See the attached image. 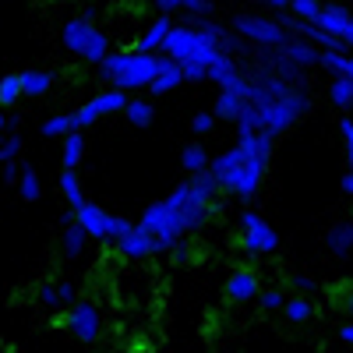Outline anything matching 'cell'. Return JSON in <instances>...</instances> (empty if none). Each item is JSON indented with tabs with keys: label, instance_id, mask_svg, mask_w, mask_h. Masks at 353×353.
Here are the masks:
<instances>
[{
	"label": "cell",
	"instance_id": "16",
	"mask_svg": "<svg viewBox=\"0 0 353 353\" xmlns=\"http://www.w3.org/2000/svg\"><path fill=\"white\" fill-rule=\"evenodd\" d=\"M92 21H85V18H71L68 25H64V46L71 50V53H85V46H88V39H92Z\"/></svg>",
	"mask_w": 353,
	"mask_h": 353
},
{
	"label": "cell",
	"instance_id": "49",
	"mask_svg": "<svg viewBox=\"0 0 353 353\" xmlns=\"http://www.w3.org/2000/svg\"><path fill=\"white\" fill-rule=\"evenodd\" d=\"M39 297H43V304H46L50 311H53V307H61V297H57V286H43Z\"/></svg>",
	"mask_w": 353,
	"mask_h": 353
},
{
	"label": "cell",
	"instance_id": "28",
	"mask_svg": "<svg viewBox=\"0 0 353 353\" xmlns=\"http://www.w3.org/2000/svg\"><path fill=\"white\" fill-rule=\"evenodd\" d=\"M106 46H110L106 32H103V28H92V39H88V46H85V53H81V61H85V64H99L103 57L110 53Z\"/></svg>",
	"mask_w": 353,
	"mask_h": 353
},
{
	"label": "cell",
	"instance_id": "29",
	"mask_svg": "<svg viewBox=\"0 0 353 353\" xmlns=\"http://www.w3.org/2000/svg\"><path fill=\"white\" fill-rule=\"evenodd\" d=\"M209 149L205 145H184V152H181V166L188 170V173H194V170H205L209 166Z\"/></svg>",
	"mask_w": 353,
	"mask_h": 353
},
{
	"label": "cell",
	"instance_id": "51",
	"mask_svg": "<svg viewBox=\"0 0 353 353\" xmlns=\"http://www.w3.org/2000/svg\"><path fill=\"white\" fill-rule=\"evenodd\" d=\"M350 50H353V11H350V21H346V28H343V36H339Z\"/></svg>",
	"mask_w": 353,
	"mask_h": 353
},
{
	"label": "cell",
	"instance_id": "43",
	"mask_svg": "<svg viewBox=\"0 0 353 353\" xmlns=\"http://www.w3.org/2000/svg\"><path fill=\"white\" fill-rule=\"evenodd\" d=\"M181 11H191V14H216V0H184V8Z\"/></svg>",
	"mask_w": 353,
	"mask_h": 353
},
{
	"label": "cell",
	"instance_id": "26",
	"mask_svg": "<svg viewBox=\"0 0 353 353\" xmlns=\"http://www.w3.org/2000/svg\"><path fill=\"white\" fill-rule=\"evenodd\" d=\"M18 191H21V198L25 201H39V194H43V184H39V176H36V170L32 166H21V173H18Z\"/></svg>",
	"mask_w": 353,
	"mask_h": 353
},
{
	"label": "cell",
	"instance_id": "30",
	"mask_svg": "<svg viewBox=\"0 0 353 353\" xmlns=\"http://www.w3.org/2000/svg\"><path fill=\"white\" fill-rule=\"evenodd\" d=\"M68 131H78L74 113H57V117H50V121L43 124V134L46 138H64Z\"/></svg>",
	"mask_w": 353,
	"mask_h": 353
},
{
	"label": "cell",
	"instance_id": "22",
	"mask_svg": "<svg viewBox=\"0 0 353 353\" xmlns=\"http://www.w3.org/2000/svg\"><path fill=\"white\" fill-rule=\"evenodd\" d=\"M176 85H184V74H181V64H170L166 71H159L145 88H149L152 96H166V92H173Z\"/></svg>",
	"mask_w": 353,
	"mask_h": 353
},
{
	"label": "cell",
	"instance_id": "34",
	"mask_svg": "<svg viewBox=\"0 0 353 353\" xmlns=\"http://www.w3.org/2000/svg\"><path fill=\"white\" fill-rule=\"evenodd\" d=\"M290 14L293 18H301V21H311L314 25V18H318V11H321V0H290Z\"/></svg>",
	"mask_w": 353,
	"mask_h": 353
},
{
	"label": "cell",
	"instance_id": "39",
	"mask_svg": "<svg viewBox=\"0 0 353 353\" xmlns=\"http://www.w3.org/2000/svg\"><path fill=\"white\" fill-rule=\"evenodd\" d=\"M131 226H134L131 219H124V216H113V212H110V237H106V244H117L121 237H128Z\"/></svg>",
	"mask_w": 353,
	"mask_h": 353
},
{
	"label": "cell",
	"instance_id": "38",
	"mask_svg": "<svg viewBox=\"0 0 353 353\" xmlns=\"http://www.w3.org/2000/svg\"><path fill=\"white\" fill-rule=\"evenodd\" d=\"M272 141H276V138H272L269 131H261V128L254 131V156H258L265 166H269V159H272Z\"/></svg>",
	"mask_w": 353,
	"mask_h": 353
},
{
	"label": "cell",
	"instance_id": "50",
	"mask_svg": "<svg viewBox=\"0 0 353 353\" xmlns=\"http://www.w3.org/2000/svg\"><path fill=\"white\" fill-rule=\"evenodd\" d=\"M156 8H159V14H173L184 8V0H156Z\"/></svg>",
	"mask_w": 353,
	"mask_h": 353
},
{
	"label": "cell",
	"instance_id": "52",
	"mask_svg": "<svg viewBox=\"0 0 353 353\" xmlns=\"http://www.w3.org/2000/svg\"><path fill=\"white\" fill-rule=\"evenodd\" d=\"M339 339L353 346V321H350V325H339Z\"/></svg>",
	"mask_w": 353,
	"mask_h": 353
},
{
	"label": "cell",
	"instance_id": "40",
	"mask_svg": "<svg viewBox=\"0 0 353 353\" xmlns=\"http://www.w3.org/2000/svg\"><path fill=\"white\" fill-rule=\"evenodd\" d=\"M254 301L261 304V311H279L286 297H283L279 290H258V297H254Z\"/></svg>",
	"mask_w": 353,
	"mask_h": 353
},
{
	"label": "cell",
	"instance_id": "14",
	"mask_svg": "<svg viewBox=\"0 0 353 353\" xmlns=\"http://www.w3.org/2000/svg\"><path fill=\"white\" fill-rule=\"evenodd\" d=\"M325 248L336 258H350L353 254V219H339L325 230Z\"/></svg>",
	"mask_w": 353,
	"mask_h": 353
},
{
	"label": "cell",
	"instance_id": "15",
	"mask_svg": "<svg viewBox=\"0 0 353 353\" xmlns=\"http://www.w3.org/2000/svg\"><path fill=\"white\" fill-rule=\"evenodd\" d=\"M293 64H301V68H318V46L311 43V39H304V36H290L283 46H279Z\"/></svg>",
	"mask_w": 353,
	"mask_h": 353
},
{
	"label": "cell",
	"instance_id": "56",
	"mask_svg": "<svg viewBox=\"0 0 353 353\" xmlns=\"http://www.w3.org/2000/svg\"><path fill=\"white\" fill-rule=\"evenodd\" d=\"M343 311H346V314L353 318V290H350V293H346V297H343Z\"/></svg>",
	"mask_w": 353,
	"mask_h": 353
},
{
	"label": "cell",
	"instance_id": "9",
	"mask_svg": "<svg viewBox=\"0 0 353 353\" xmlns=\"http://www.w3.org/2000/svg\"><path fill=\"white\" fill-rule=\"evenodd\" d=\"M124 106H128V92H124V88H106V92H99L96 99H88L74 113V121H78V128H92L99 117H106V113H124Z\"/></svg>",
	"mask_w": 353,
	"mask_h": 353
},
{
	"label": "cell",
	"instance_id": "5",
	"mask_svg": "<svg viewBox=\"0 0 353 353\" xmlns=\"http://www.w3.org/2000/svg\"><path fill=\"white\" fill-rule=\"evenodd\" d=\"M304 113H311V96L301 92V88H290L283 99H272L269 110H261V131H269L276 138L286 128L297 124V117H304Z\"/></svg>",
	"mask_w": 353,
	"mask_h": 353
},
{
	"label": "cell",
	"instance_id": "37",
	"mask_svg": "<svg viewBox=\"0 0 353 353\" xmlns=\"http://www.w3.org/2000/svg\"><path fill=\"white\" fill-rule=\"evenodd\" d=\"M124 53H128V50H117V53H106L103 61L96 64V68H99V78H103V81H110V78H113L117 71H121V64H124Z\"/></svg>",
	"mask_w": 353,
	"mask_h": 353
},
{
	"label": "cell",
	"instance_id": "57",
	"mask_svg": "<svg viewBox=\"0 0 353 353\" xmlns=\"http://www.w3.org/2000/svg\"><path fill=\"white\" fill-rule=\"evenodd\" d=\"M74 223V209H68V212H61V226H71Z\"/></svg>",
	"mask_w": 353,
	"mask_h": 353
},
{
	"label": "cell",
	"instance_id": "6",
	"mask_svg": "<svg viewBox=\"0 0 353 353\" xmlns=\"http://www.w3.org/2000/svg\"><path fill=\"white\" fill-rule=\"evenodd\" d=\"M230 28L241 39H248L251 46H269V50H276V46H283L290 39V32L269 14H237L230 21Z\"/></svg>",
	"mask_w": 353,
	"mask_h": 353
},
{
	"label": "cell",
	"instance_id": "3",
	"mask_svg": "<svg viewBox=\"0 0 353 353\" xmlns=\"http://www.w3.org/2000/svg\"><path fill=\"white\" fill-rule=\"evenodd\" d=\"M163 201L170 205V212H173V219H176V226H181L184 237H191V233H198L205 223H209V201L198 198V194L188 188V181L176 184Z\"/></svg>",
	"mask_w": 353,
	"mask_h": 353
},
{
	"label": "cell",
	"instance_id": "18",
	"mask_svg": "<svg viewBox=\"0 0 353 353\" xmlns=\"http://www.w3.org/2000/svg\"><path fill=\"white\" fill-rule=\"evenodd\" d=\"M244 106H248V99L244 96H237V92H219V99H216V106H212V117L216 121H230V124H237L241 121V113H244Z\"/></svg>",
	"mask_w": 353,
	"mask_h": 353
},
{
	"label": "cell",
	"instance_id": "19",
	"mask_svg": "<svg viewBox=\"0 0 353 353\" xmlns=\"http://www.w3.org/2000/svg\"><path fill=\"white\" fill-rule=\"evenodd\" d=\"M346 21H350V8H343V4H321V11L314 18V25L325 28V32H332V36H343Z\"/></svg>",
	"mask_w": 353,
	"mask_h": 353
},
{
	"label": "cell",
	"instance_id": "60",
	"mask_svg": "<svg viewBox=\"0 0 353 353\" xmlns=\"http://www.w3.org/2000/svg\"><path fill=\"white\" fill-rule=\"evenodd\" d=\"M0 134H8V113H0Z\"/></svg>",
	"mask_w": 353,
	"mask_h": 353
},
{
	"label": "cell",
	"instance_id": "2",
	"mask_svg": "<svg viewBox=\"0 0 353 353\" xmlns=\"http://www.w3.org/2000/svg\"><path fill=\"white\" fill-rule=\"evenodd\" d=\"M170 64H176V61H170V57H163V53H141V50H128L124 53V64H121V71H117L113 78H110V88H124V92H134V88H145L159 71H166Z\"/></svg>",
	"mask_w": 353,
	"mask_h": 353
},
{
	"label": "cell",
	"instance_id": "32",
	"mask_svg": "<svg viewBox=\"0 0 353 353\" xmlns=\"http://www.w3.org/2000/svg\"><path fill=\"white\" fill-rule=\"evenodd\" d=\"M61 191H64V198H68L71 209H78V205L85 201V194H81V181H78V173H74V170H64V173H61Z\"/></svg>",
	"mask_w": 353,
	"mask_h": 353
},
{
	"label": "cell",
	"instance_id": "59",
	"mask_svg": "<svg viewBox=\"0 0 353 353\" xmlns=\"http://www.w3.org/2000/svg\"><path fill=\"white\" fill-rule=\"evenodd\" d=\"M346 78H353V53H346Z\"/></svg>",
	"mask_w": 353,
	"mask_h": 353
},
{
	"label": "cell",
	"instance_id": "25",
	"mask_svg": "<svg viewBox=\"0 0 353 353\" xmlns=\"http://www.w3.org/2000/svg\"><path fill=\"white\" fill-rule=\"evenodd\" d=\"M329 99H332L343 113H350V110H353V78H332Z\"/></svg>",
	"mask_w": 353,
	"mask_h": 353
},
{
	"label": "cell",
	"instance_id": "10",
	"mask_svg": "<svg viewBox=\"0 0 353 353\" xmlns=\"http://www.w3.org/2000/svg\"><path fill=\"white\" fill-rule=\"evenodd\" d=\"M68 325H71V332L81 339V343H96L99 339V332H103V314H99V304H92V301H74L71 304V318H68Z\"/></svg>",
	"mask_w": 353,
	"mask_h": 353
},
{
	"label": "cell",
	"instance_id": "47",
	"mask_svg": "<svg viewBox=\"0 0 353 353\" xmlns=\"http://www.w3.org/2000/svg\"><path fill=\"white\" fill-rule=\"evenodd\" d=\"M290 286H293V290H301V293H314V290H318V283H314L311 276H297V272L290 276Z\"/></svg>",
	"mask_w": 353,
	"mask_h": 353
},
{
	"label": "cell",
	"instance_id": "53",
	"mask_svg": "<svg viewBox=\"0 0 353 353\" xmlns=\"http://www.w3.org/2000/svg\"><path fill=\"white\" fill-rule=\"evenodd\" d=\"M81 18H85V21H92V25H96V18H99V8H92V4H88V8L81 11Z\"/></svg>",
	"mask_w": 353,
	"mask_h": 353
},
{
	"label": "cell",
	"instance_id": "13",
	"mask_svg": "<svg viewBox=\"0 0 353 353\" xmlns=\"http://www.w3.org/2000/svg\"><path fill=\"white\" fill-rule=\"evenodd\" d=\"M226 297L233 301V304H248V301H254L258 297V290H261V279L251 272V269H237V272H230V279H226Z\"/></svg>",
	"mask_w": 353,
	"mask_h": 353
},
{
	"label": "cell",
	"instance_id": "24",
	"mask_svg": "<svg viewBox=\"0 0 353 353\" xmlns=\"http://www.w3.org/2000/svg\"><path fill=\"white\" fill-rule=\"evenodd\" d=\"M18 85H21V96H43L46 88L53 85V74H46V71H21Z\"/></svg>",
	"mask_w": 353,
	"mask_h": 353
},
{
	"label": "cell",
	"instance_id": "55",
	"mask_svg": "<svg viewBox=\"0 0 353 353\" xmlns=\"http://www.w3.org/2000/svg\"><path fill=\"white\" fill-rule=\"evenodd\" d=\"M346 163H350V170H353V131L346 134Z\"/></svg>",
	"mask_w": 353,
	"mask_h": 353
},
{
	"label": "cell",
	"instance_id": "36",
	"mask_svg": "<svg viewBox=\"0 0 353 353\" xmlns=\"http://www.w3.org/2000/svg\"><path fill=\"white\" fill-rule=\"evenodd\" d=\"M18 96H21L18 74H4V78H0V106H14Z\"/></svg>",
	"mask_w": 353,
	"mask_h": 353
},
{
	"label": "cell",
	"instance_id": "4",
	"mask_svg": "<svg viewBox=\"0 0 353 353\" xmlns=\"http://www.w3.org/2000/svg\"><path fill=\"white\" fill-rule=\"evenodd\" d=\"M261 173H265V163H261L258 156H244L237 166H230V170L216 173V176H219V194H226V198H241L244 205L254 201L258 184H261Z\"/></svg>",
	"mask_w": 353,
	"mask_h": 353
},
{
	"label": "cell",
	"instance_id": "33",
	"mask_svg": "<svg viewBox=\"0 0 353 353\" xmlns=\"http://www.w3.org/2000/svg\"><path fill=\"white\" fill-rule=\"evenodd\" d=\"M318 68H325L332 78H346V53L321 50V53H318Z\"/></svg>",
	"mask_w": 353,
	"mask_h": 353
},
{
	"label": "cell",
	"instance_id": "41",
	"mask_svg": "<svg viewBox=\"0 0 353 353\" xmlns=\"http://www.w3.org/2000/svg\"><path fill=\"white\" fill-rule=\"evenodd\" d=\"M166 254H170L173 265H188V261H191V241H184V237H181V241H173Z\"/></svg>",
	"mask_w": 353,
	"mask_h": 353
},
{
	"label": "cell",
	"instance_id": "44",
	"mask_svg": "<svg viewBox=\"0 0 353 353\" xmlns=\"http://www.w3.org/2000/svg\"><path fill=\"white\" fill-rule=\"evenodd\" d=\"M181 74H184V81H209V71H205L201 64H194V61H184Z\"/></svg>",
	"mask_w": 353,
	"mask_h": 353
},
{
	"label": "cell",
	"instance_id": "48",
	"mask_svg": "<svg viewBox=\"0 0 353 353\" xmlns=\"http://www.w3.org/2000/svg\"><path fill=\"white\" fill-rule=\"evenodd\" d=\"M18 173H21V166H14V159H8V163H0V176H4L8 184H14V181H18Z\"/></svg>",
	"mask_w": 353,
	"mask_h": 353
},
{
	"label": "cell",
	"instance_id": "27",
	"mask_svg": "<svg viewBox=\"0 0 353 353\" xmlns=\"http://www.w3.org/2000/svg\"><path fill=\"white\" fill-rule=\"evenodd\" d=\"M85 244H88V233H85L78 223L64 226V254H68V258H81Z\"/></svg>",
	"mask_w": 353,
	"mask_h": 353
},
{
	"label": "cell",
	"instance_id": "35",
	"mask_svg": "<svg viewBox=\"0 0 353 353\" xmlns=\"http://www.w3.org/2000/svg\"><path fill=\"white\" fill-rule=\"evenodd\" d=\"M244 156H248V152L241 149V145H233V149H226L223 156L209 159V170H212V173H223V170H230V166H237V163H241Z\"/></svg>",
	"mask_w": 353,
	"mask_h": 353
},
{
	"label": "cell",
	"instance_id": "7",
	"mask_svg": "<svg viewBox=\"0 0 353 353\" xmlns=\"http://www.w3.org/2000/svg\"><path fill=\"white\" fill-rule=\"evenodd\" d=\"M241 244H244L248 258L258 261V254H272L279 248V233L258 212H241Z\"/></svg>",
	"mask_w": 353,
	"mask_h": 353
},
{
	"label": "cell",
	"instance_id": "42",
	"mask_svg": "<svg viewBox=\"0 0 353 353\" xmlns=\"http://www.w3.org/2000/svg\"><path fill=\"white\" fill-rule=\"evenodd\" d=\"M212 128H216V117H212L209 110L194 113V121H191V131H194V134H209Z\"/></svg>",
	"mask_w": 353,
	"mask_h": 353
},
{
	"label": "cell",
	"instance_id": "46",
	"mask_svg": "<svg viewBox=\"0 0 353 353\" xmlns=\"http://www.w3.org/2000/svg\"><path fill=\"white\" fill-rule=\"evenodd\" d=\"M57 297H61V304H74L78 301V290H74V283L71 279H64V283H57Z\"/></svg>",
	"mask_w": 353,
	"mask_h": 353
},
{
	"label": "cell",
	"instance_id": "58",
	"mask_svg": "<svg viewBox=\"0 0 353 353\" xmlns=\"http://www.w3.org/2000/svg\"><path fill=\"white\" fill-rule=\"evenodd\" d=\"M14 128H21V117H18V113L8 117V131H14Z\"/></svg>",
	"mask_w": 353,
	"mask_h": 353
},
{
	"label": "cell",
	"instance_id": "45",
	"mask_svg": "<svg viewBox=\"0 0 353 353\" xmlns=\"http://www.w3.org/2000/svg\"><path fill=\"white\" fill-rule=\"evenodd\" d=\"M18 152H21V138H18V134H8V138H4V145H0V163L14 159Z\"/></svg>",
	"mask_w": 353,
	"mask_h": 353
},
{
	"label": "cell",
	"instance_id": "1",
	"mask_svg": "<svg viewBox=\"0 0 353 353\" xmlns=\"http://www.w3.org/2000/svg\"><path fill=\"white\" fill-rule=\"evenodd\" d=\"M159 53L170 57V61H176V64L194 61V64H201V68H209L212 57H216L219 50H216V43L205 36V32H198L194 25L184 21V25H170V32H166Z\"/></svg>",
	"mask_w": 353,
	"mask_h": 353
},
{
	"label": "cell",
	"instance_id": "31",
	"mask_svg": "<svg viewBox=\"0 0 353 353\" xmlns=\"http://www.w3.org/2000/svg\"><path fill=\"white\" fill-rule=\"evenodd\" d=\"M283 314L293 321V325H301V321H307L314 314V307H311L307 297H290V301H283Z\"/></svg>",
	"mask_w": 353,
	"mask_h": 353
},
{
	"label": "cell",
	"instance_id": "17",
	"mask_svg": "<svg viewBox=\"0 0 353 353\" xmlns=\"http://www.w3.org/2000/svg\"><path fill=\"white\" fill-rule=\"evenodd\" d=\"M170 25H173V18H170V14H159L149 28H145V36L134 43V50H141V53H159V46H163V39H166V32H170Z\"/></svg>",
	"mask_w": 353,
	"mask_h": 353
},
{
	"label": "cell",
	"instance_id": "12",
	"mask_svg": "<svg viewBox=\"0 0 353 353\" xmlns=\"http://www.w3.org/2000/svg\"><path fill=\"white\" fill-rule=\"evenodd\" d=\"M74 223L88 233V241L106 244V237H110V212L103 209V205H96V201H81L78 209H74Z\"/></svg>",
	"mask_w": 353,
	"mask_h": 353
},
{
	"label": "cell",
	"instance_id": "61",
	"mask_svg": "<svg viewBox=\"0 0 353 353\" xmlns=\"http://www.w3.org/2000/svg\"><path fill=\"white\" fill-rule=\"evenodd\" d=\"M269 4H272V8H276V11H283V8H286V4H290V0H269Z\"/></svg>",
	"mask_w": 353,
	"mask_h": 353
},
{
	"label": "cell",
	"instance_id": "54",
	"mask_svg": "<svg viewBox=\"0 0 353 353\" xmlns=\"http://www.w3.org/2000/svg\"><path fill=\"white\" fill-rule=\"evenodd\" d=\"M343 191L353 198V170H346V176H343Z\"/></svg>",
	"mask_w": 353,
	"mask_h": 353
},
{
	"label": "cell",
	"instance_id": "11",
	"mask_svg": "<svg viewBox=\"0 0 353 353\" xmlns=\"http://www.w3.org/2000/svg\"><path fill=\"white\" fill-rule=\"evenodd\" d=\"M117 251H121L128 261H145V258H156V254H166L163 251V244L156 241V233H149L145 226H131V233L128 237H121L117 241Z\"/></svg>",
	"mask_w": 353,
	"mask_h": 353
},
{
	"label": "cell",
	"instance_id": "23",
	"mask_svg": "<svg viewBox=\"0 0 353 353\" xmlns=\"http://www.w3.org/2000/svg\"><path fill=\"white\" fill-rule=\"evenodd\" d=\"M81 156H85V134H81V131H68V134H64V152H61L64 170H78Z\"/></svg>",
	"mask_w": 353,
	"mask_h": 353
},
{
	"label": "cell",
	"instance_id": "21",
	"mask_svg": "<svg viewBox=\"0 0 353 353\" xmlns=\"http://www.w3.org/2000/svg\"><path fill=\"white\" fill-rule=\"evenodd\" d=\"M124 113H128L131 128H152V121H156V106L149 99H128Z\"/></svg>",
	"mask_w": 353,
	"mask_h": 353
},
{
	"label": "cell",
	"instance_id": "20",
	"mask_svg": "<svg viewBox=\"0 0 353 353\" xmlns=\"http://www.w3.org/2000/svg\"><path fill=\"white\" fill-rule=\"evenodd\" d=\"M188 188L198 194V198H205V201H212L216 194H219V176L205 166V170H194V173H188Z\"/></svg>",
	"mask_w": 353,
	"mask_h": 353
},
{
	"label": "cell",
	"instance_id": "8",
	"mask_svg": "<svg viewBox=\"0 0 353 353\" xmlns=\"http://www.w3.org/2000/svg\"><path fill=\"white\" fill-rule=\"evenodd\" d=\"M138 226H145L149 233H156V241L163 244V251H170V244H173V241H181V237H184V233H181V226H176V219H173V212H170V205H166V201H152L149 209L141 212Z\"/></svg>",
	"mask_w": 353,
	"mask_h": 353
}]
</instances>
